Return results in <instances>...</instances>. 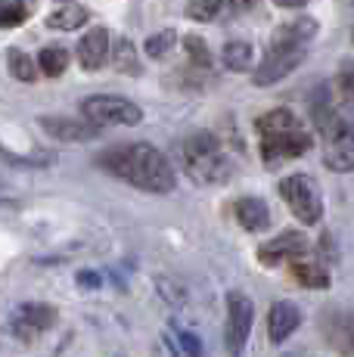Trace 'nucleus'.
Listing matches in <instances>:
<instances>
[{
  "mask_svg": "<svg viewBox=\"0 0 354 357\" xmlns=\"http://www.w3.org/2000/svg\"><path fill=\"white\" fill-rule=\"evenodd\" d=\"M183 47H187L190 59H193L196 66H202V68H208V66H212V53H208V47H206V40H202V38H196V34H190V38L183 40Z\"/></svg>",
  "mask_w": 354,
  "mask_h": 357,
  "instance_id": "26",
  "label": "nucleus"
},
{
  "mask_svg": "<svg viewBox=\"0 0 354 357\" xmlns=\"http://www.w3.org/2000/svg\"><path fill=\"white\" fill-rule=\"evenodd\" d=\"M78 283H84V286H100V277H97V273H78Z\"/></svg>",
  "mask_w": 354,
  "mask_h": 357,
  "instance_id": "30",
  "label": "nucleus"
},
{
  "mask_svg": "<svg viewBox=\"0 0 354 357\" xmlns=\"http://www.w3.org/2000/svg\"><path fill=\"white\" fill-rule=\"evenodd\" d=\"M236 3H240V6H255L258 0H236Z\"/></svg>",
  "mask_w": 354,
  "mask_h": 357,
  "instance_id": "31",
  "label": "nucleus"
},
{
  "mask_svg": "<svg viewBox=\"0 0 354 357\" xmlns=\"http://www.w3.org/2000/svg\"><path fill=\"white\" fill-rule=\"evenodd\" d=\"M233 218L243 230L249 233H261L270 227V208L264 205V199L258 196H243L233 202Z\"/></svg>",
  "mask_w": 354,
  "mask_h": 357,
  "instance_id": "14",
  "label": "nucleus"
},
{
  "mask_svg": "<svg viewBox=\"0 0 354 357\" xmlns=\"http://www.w3.org/2000/svg\"><path fill=\"white\" fill-rule=\"evenodd\" d=\"M6 66H10V75L16 81H35L38 68L31 63V56H25L22 50H6Z\"/></svg>",
  "mask_w": 354,
  "mask_h": 357,
  "instance_id": "22",
  "label": "nucleus"
},
{
  "mask_svg": "<svg viewBox=\"0 0 354 357\" xmlns=\"http://www.w3.org/2000/svg\"><path fill=\"white\" fill-rule=\"evenodd\" d=\"M289 271H292V277L305 286V289H326V286H330V273H326V267L320 264L317 258H311L308 252L298 255V258H292Z\"/></svg>",
  "mask_w": 354,
  "mask_h": 357,
  "instance_id": "15",
  "label": "nucleus"
},
{
  "mask_svg": "<svg viewBox=\"0 0 354 357\" xmlns=\"http://www.w3.org/2000/svg\"><path fill=\"white\" fill-rule=\"evenodd\" d=\"M53 140H66V143H84V140H97L100 137V125H93L91 119L75 121V119H63V115H50V119L38 121Z\"/></svg>",
  "mask_w": 354,
  "mask_h": 357,
  "instance_id": "11",
  "label": "nucleus"
},
{
  "mask_svg": "<svg viewBox=\"0 0 354 357\" xmlns=\"http://www.w3.org/2000/svg\"><path fill=\"white\" fill-rule=\"evenodd\" d=\"M317 31V22L314 19H298V22H289L283 25L280 31L274 34V40H286V44H308Z\"/></svg>",
  "mask_w": 354,
  "mask_h": 357,
  "instance_id": "19",
  "label": "nucleus"
},
{
  "mask_svg": "<svg viewBox=\"0 0 354 357\" xmlns=\"http://www.w3.org/2000/svg\"><path fill=\"white\" fill-rule=\"evenodd\" d=\"M84 22H87L84 6H63V10H56V13L47 16V29H56V31H75Z\"/></svg>",
  "mask_w": 354,
  "mask_h": 357,
  "instance_id": "17",
  "label": "nucleus"
},
{
  "mask_svg": "<svg viewBox=\"0 0 354 357\" xmlns=\"http://www.w3.org/2000/svg\"><path fill=\"white\" fill-rule=\"evenodd\" d=\"M81 115L100 128H112V125L134 128L143 121V112L137 102H131L125 97H109V93H103V97H87L81 102Z\"/></svg>",
  "mask_w": 354,
  "mask_h": 357,
  "instance_id": "6",
  "label": "nucleus"
},
{
  "mask_svg": "<svg viewBox=\"0 0 354 357\" xmlns=\"http://www.w3.org/2000/svg\"><path fill=\"white\" fill-rule=\"evenodd\" d=\"M174 40H177L174 31H159V34H153V38L146 40V53H149L153 59H162V56H165V53L174 47Z\"/></svg>",
  "mask_w": 354,
  "mask_h": 357,
  "instance_id": "25",
  "label": "nucleus"
},
{
  "mask_svg": "<svg viewBox=\"0 0 354 357\" xmlns=\"http://www.w3.org/2000/svg\"><path fill=\"white\" fill-rule=\"evenodd\" d=\"M336 87L345 102H354V59L342 63V68H339V75H336Z\"/></svg>",
  "mask_w": 354,
  "mask_h": 357,
  "instance_id": "27",
  "label": "nucleus"
},
{
  "mask_svg": "<svg viewBox=\"0 0 354 357\" xmlns=\"http://www.w3.org/2000/svg\"><path fill=\"white\" fill-rule=\"evenodd\" d=\"M277 6H283V10H298V6H305L308 0H274Z\"/></svg>",
  "mask_w": 354,
  "mask_h": 357,
  "instance_id": "29",
  "label": "nucleus"
},
{
  "mask_svg": "<svg viewBox=\"0 0 354 357\" xmlns=\"http://www.w3.org/2000/svg\"><path fill=\"white\" fill-rule=\"evenodd\" d=\"M280 196L289 205V211L302 224H317L323 215V199H320L317 181L311 174H289L280 181Z\"/></svg>",
  "mask_w": 354,
  "mask_h": 357,
  "instance_id": "5",
  "label": "nucleus"
},
{
  "mask_svg": "<svg viewBox=\"0 0 354 357\" xmlns=\"http://www.w3.org/2000/svg\"><path fill=\"white\" fill-rule=\"evenodd\" d=\"M180 162H183V171L190 174V181H196V183H224L233 174L221 140L215 134H208V130L183 140Z\"/></svg>",
  "mask_w": 354,
  "mask_h": 357,
  "instance_id": "4",
  "label": "nucleus"
},
{
  "mask_svg": "<svg viewBox=\"0 0 354 357\" xmlns=\"http://www.w3.org/2000/svg\"><path fill=\"white\" fill-rule=\"evenodd\" d=\"M97 165L109 174L146 190V193H171L174 190V168L165 155L149 143H131L115 146L97 159Z\"/></svg>",
  "mask_w": 354,
  "mask_h": 357,
  "instance_id": "1",
  "label": "nucleus"
},
{
  "mask_svg": "<svg viewBox=\"0 0 354 357\" xmlns=\"http://www.w3.org/2000/svg\"><path fill=\"white\" fill-rule=\"evenodd\" d=\"M112 63L118 72H128V75H140V63H137V53H134V44L128 38H121L112 50Z\"/></svg>",
  "mask_w": 354,
  "mask_h": 357,
  "instance_id": "21",
  "label": "nucleus"
},
{
  "mask_svg": "<svg viewBox=\"0 0 354 357\" xmlns=\"http://www.w3.org/2000/svg\"><path fill=\"white\" fill-rule=\"evenodd\" d=\"M314 125L323 134V162L330 171H354V112L339 109L326 100H314Z\"/></svg>",
  "mask_w": 354,
  "mask_h": 357,
  "instance_id": "3",
  "label": "nucleus"
},
{
  "mask_svg": "<svg viewBox=\"0 0 354 357\" xmlns=\"http://www.w3.org/2000/svg\"><path fill=\"white\" fill-rule=\"evenodd\" d=\"M305 252H311L308 236L295 233V230H286L277 239H270V243H264L261 249H258V261H261L264 267H277V264H283V261L305 255Z\"/></svg>",
  "mask_w": 354,
  "mask_h": 357,
  "instance_id": "10",
  "label": "nucleus"
},
{
  "mask_svg": "<svg viewBox=\"0 0 354 357\" xmlns=\"http://www.w3.org/2000/svg\"><path fill=\"white\" fill-rule=\"evenodd\" d=\"M252 324H255V305L246 292H230L227 295V348L230 357H243V345H246Z\"/></svg>",
  "mask_w": 354,
  "mask_h": 357,
  "instance_id": "8",
  "label": "nucleus"
},
{
  "mask_svg": "<svg viewBox=\"0 0 354 357\" xmlns=\"http://www.w3.org/2000/svg\"><path fill=\"white\" fill-rule=\"evenodd\" d=\"M224 66H227L230 72H249L252 44H246V40H230V44L224 47Z\"/></svg>",
  "mask_w": 354,
  "mask_h": 357,
  "instance_id": "20",
  "label": "nucleus"
},
{
  "mask_svg": "<svg viewBox=\"0 0 354 357\" xmlns=\"http://www.w3.org/2000/svg\"><path fill=\"white\" fill-rule=\"evenodd\" d=\"M177 342L183 345L187 357H202V342L196 339L193 333H187V329H177Z\"/></svg>",
  "mask_w": 354,
  "mask_h": 357,
  "instance_id": "28",
  "label": "nucleus"
},
{
  "mask_svg": "<svg viewBox=\"0 0 354 357\" xmlns=\"http://www.w3.org/2000/svg\"><path fill=\"white\" fill-rule=\"evenodd\" d=\"M227 6V0H190L187 3V16L193 22H212L221 16V10Z\"/></svg>",
  "mask_w": 354,
  "mask_h": 357,
  "instance_id": "23",
  "label": "nucleus"
},
{
  "mask_svg": "<svg viewBox=\"0 0 354 357\" xmlns=\"http://www.w3.org/2000/svg\"><path fill=\"white\" fill-rule=\"evenodd\" d=\"M302 324V311H298V305H292V301H277V305H270V314H268V335L274 345H280L286 342L292 333L298 329Z\"/></svg>",
  "mask_w": 354,
  "mask_h": 357,
  "instance_id": "13",
  "label": "nucleus"
},
{
  "mask_svg": "<svg viewBox=\"0 0 354 357\" xmlns=\"http://www.w3.org/2000/svg\"><path fill=\"white\" fill-rule=\"evenodd\" d=\"M25 19H29L25 0H6V3L0 6V25H3V29H13V25L25 22Z\"/></svg>",
  "mask_w": 354,
  "mask_h": 357,
  "instance_id": "24",
  "label": "nucleus"
},
{
  "mask_svg": "<svg viewBox=\"0 0 354 357\" xmlns=\"http://www.w3.org/2000/svg\"><path fill=\"white\" fill-rule=\"evenodd\" d=\"M305 59V44H286V40H270V50L268 56L261 59V66L255 68V84L258 87H268L283 81L289 72H295Z\"/></svg>",
  "mask_w": 354,
  "mask_h": 357,
  "instance_id": "7",
  "label": "nucleus"
},
{
  "mask_svg": "<svg viewBox=\"0 0 354 357\" xmlns=\"http://www.w3.org/2000/svg\"><path fill=\"white\" fill-rule=\"evenodd\" d=\"M320 326H323L332 351L339 357H354V314L330 311L326 320H320Z\"/></svg>",
  "mask_w": 354,
  "mask_h": 357,
  "instance_id": "12",
  "label": "nucleus"
},
{
  "mask_svg": "<svg viewBox=\"0 0 354 357\" xmlns=\"http://www.w3.org/2000/svg\"><path fill=\"white\" fill-rule=\"evenodd\" d=\"M106 56H109V31L106 29L87 31L84 38H81V44H78L81 66H84L87 72H93V68H100L106 63Z\"/></svg>",
  "mask_w": 354,
  "mask_h": 357,
  "instance_id": "16",
  "label": "nucleus"
},
{
  "mask_svg": "<svg viewBox=\"0 0 354 357\" xmlns=\"http://www.w3.org/2000/svg\"><path fill=\"white\" fill-rule=\"evenodd\" d=\"M53 324H56V307L40 305V301H31V305H22L13 317V333L22 342H35L40 333H47Z\"/></svg>",
  "mask_w": 354,
  "mask_h": 357,
  "instance_id": "9",
  "label": "nucleus"
},
{
  "mask_svg": "<svg viewBox=\"0 0 354 357\" xmlns=\"http://www.w3.org/2000/svg\"><path fill=\"white\" fill-rule=\"evenodd\" d=\"M258 137H261V159L268 168H280L283 162L298 159L311 149V134L302 128V121L289 109H274L264 112L255 121Z\"/></svg>",
  "mask_w": 354,
  "mask_h": 357,
  "instance_id": "2",
  "label": "nucleus"
},
{
  "mask_svg": "<svg viewBox=\"0 0 354 357\" xmlns=\"http://www.w3.org/2000/svg\"><path fill=\"white\" fill-rule=\"evenodd\" d=\"M38 66L47 78H59L69 68V50H63V47H44L38 56Z\"/></svg>",
  "mask_w": 354,
  "mask_h": 357,
  "instance_id": "18",
  "label": "nucleus"
}]
</instances>
